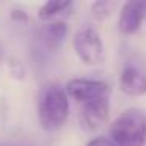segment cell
Segmentation results:
<instances>
[{
    "mask_svg": "<svg viewBox=\"0 0 146 146\" xmlns=\"http://www.w3.org/2000/svg\"><path fill=\"white\" fill-rule=\"evenodd\" d=\"M69 102L66 88L58 83H47L39 93L38 119L44 130L54 132L60 129L68 118Z\"/></svg>",
    "mask_w": 146,
    "mask_h": 146,
    "instance_id": "1",
    "label": "cell"
},
{
    "mask_svg": "<svg viewBox=\"0 0 146 146\" xmlns=\"http://www.w3.org/2000/svg\"><path fill=\"white\" fill-rule=\"evenodd\" d=\"M110 137L116 146H143L146 141V115L141 110H126L113 121Z\"/></svg>",
    "mask_w": 146,
    "mask_h": 146,
    "instance_id": "2",
    "label": "cell"
},
{
    "mask_svg": "<svg viewBox=\"0 0 146 146\" xmlns=\"http://www.w3.org/2000/svg\"><path fill=\"white\" fill-rule=\"evenodd\" d=\"M66 93L79 104L86 105L94 101L110 98V88L102 80L90 79H72L66 85Z\"/></svg>",
    "mask_w": 146,
    "mask_h": 146,
    "instance_id": "3",
    "label": "cell"
},
{
    "mask_svg": "<svg viewBox=\"0 0 146 146\" xmlns=\"http://www.w3.org/2000/svg\"><path fill=\"white\" fill-rule=\"evenodd\" d=\"M74 50L86 64H98L104 58V44L94 29H82L74 36Z\"/></svg>",
    "mask_w": 146,
    "mask_h": 146,
    "instance_id": "4",
    "label": "cell"
},
{
    "mask_svg": "<svg viewBox=\"0 0 146 146\" xmlns=\"http://www.w3.org/2000/svg\"><path fill=\"white\" fill-rule=\"evenodd\" d=\"M119 88L129 96L146 94V64L132 58L124 64L119 76Z\"/></svg>",
    "mask_w": 146,
    "mask_h": 146,
    "instance_id": "5",
    "label": "cell"
},
{
    "mask_svg": "<svg viewBox=\"0 0 146 146\" xmlns=\"http://www.w3.org/2000/svg\"><path fill=\"white\" fill-rule=\"evenodd\" d=\"M146 17V2H126L121 8L118 29L123 35H133Z\"/></svg>",
    "mask_w": 146,
    "mask_h": 146,
    "instance_id": "6",
    "label": "cell"
},
{
    "mask_svg": "<svg viewBox=\"0 0 146 146\" xmlns=\"http://www.w3.org/2000/svg\"><path fill=\"white\" fill-rule=\"evenodd\" d=\"M83 107V123L88 126V129L96 130L105 126L108 121V113H110V102L108 99H101L94 101L91 104L82 105Z\"/></svg>",
    "mask_w": 146,
    "mask_h": 146,
    "instance_id": "7",
    "label": "cell"
},
{
    "mask_svg": "<svg viewBox=\"0 0 146 146\" xmlns=\"http://www.w3.org/2000/svg\"><path fill=\"white\" fill-rule=\"evenodd\" d=\"M68 35V25L61 21H55L47 25H44L38 32V41L41 44V47L47 49L49 52L57 50L60 47V44L63 42V39Z\"/></svg>",
    "mask_w": 146,
    "mask_h": 146,
    "instance_id": "8",
    "label": "cell"
},
{
    "mask_svg": "<svg viewBox=\"0 0 146 146\" xmlns=\"http://www.w3.org/2000/svg\"><path fill=\"white\" fill-rule=\"evenodd\" d=\"M71 7H72V2H69V0H50L39 8L38 16L42 21H49L61 13H66Z\"/></svg>",
    "mask_w": 146,
    "mask_h": 146,
    "instance_id": "9",
    "label": "cell"
},
{
    "mask_svg": "<svg viewBox=\"0 0 146 146\" xmlns=\"http://www.w3.org/2000/svg\"><path fill=\"white\" fill-rule=\"evenodd\" d=\"M118 8V3L113 0H99L91 5V14L98 21H105L113 14V11Z\"/></svg>",
    "mask_w": 146,
    "mask_h": 146,
    "instance_id": "10",
    "label": "cell"
},
{
    "mask_svg": "<svg viewBox=\"0 0 146 146\" xmlns=\"http://www.w3.org/2000/svg\"><path fill=\"white\" fill-rule=\"evenodd\" d=\"M86 146H116L111 138H105V137H96L91 141L86 143Z\"/></svg>",
    "mask_w": 146,
    "mask_h": 146,
    "instance_id": "11",
    "label": "cell"
},
{
    "mask_svg": "<svg viewBox=\"0 0 146 146\" xmlns=\"http://www.w3.org/2000/svg\"><path fill=\"white\" fill-rule=\"evenodd\" d=\"M10 16L16 22H29V16H27V13L22 8H14V10H11Z\"/></svg>",
    "mask_w": 146,
    "mask_h": 146,
    "instance_id": "12",
    "label": "cell"
},
{
    "mask_svg": "<svg viewBox=\"0 0 146 146\" xmlns=\"http://www.w3.org/2000/svg\"><path fill=\"white\" fill-rule=\"evenodd\" d=\"M10 66H11V72H13L16 77H24V66H22V63H21V61L11 60Z\"/></svg>",
    "mask_w": 146,
    "mask_h": 146,
    "instance_id": "13",
    "label": "cell"
},
{
    "mask_svg": "<svg viewBox=\"0 0 146 146\" xmlns=\"http://www.w3.org/2000/svg\"><path fill=\"white\" fill-rule=\"evenodd\" d=\"M0 60H2V50H0Z\"/></svg>",
    "mask_w": 146,
    "mask_h": 146,
    "instance_id": "14",
    "label": "cell"
}]
</instances>
